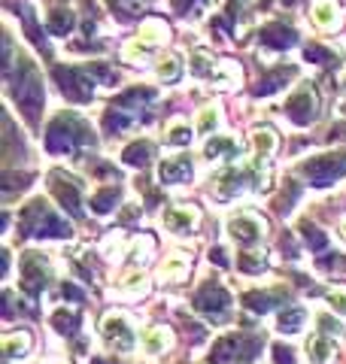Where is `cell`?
I'll return each instance as SVG.
<instances>
[{
	"instance_id": "cell-22",
	"label": "cell",
	"mask_w": 346,
	"mask_h": 364,
	"mask_svg": "<svg viewBox=\"0 0 346 364\" xmlns=\"http://www.w3.org/2000/svg\"><path fill=\"white\" fill-rule=\"evenodd\" d=\"M304 237H307L310 249H316V252H322V249H325V234L316 231L313 225H304Z\"/></svg>"
},
{
	"instance_id": "cell-3",
	"label": "cell",
	"mask_w": 346,
	"mask_h": 364,
	"mask_svg": "<svg viewBox=\"0 0 346 364\" xmlns=\"http://www.w3.org/2000/svg\"><path fill=\"white\" fill-rule=\"evenodd\" d=\"M49 277H52V270H49V264H46V258L40 252L21 255V289H25L31 298H37V294L49 286Z\"/></svg>"
},
{
	"instance_id": "cell-26",
	"label": "cell",
	"mask_w": 346,
	"mask_h": 364,
	"mask_svg": "<svg viewBox=\"0 0 346 364\" xmlns=\"http://www.w3.org/2000/svg\"><path fill=\"white\" fill-rule=\"evenodd\" d=\"M331 304H334V310L346 316V291H331Z\"/></svg>"
},
{
	"instance_id": "cell-31",
	"label": "cell",
	"mask_w": 346,
	"mask_h": 364,
	"mask_svg": "<svg viewBox=\"0 0 346 364\" xmlns=\"http://www.w3.org/2000/svg\"><path fill=\"white\" fill-rule=\"evenodd\" d=\"M340 234H343V237H346V219H343V222H340Z\"/></svg>"
},
{
	"instance_id": "cell-23",
	"label": "cell",
	"mask_w": 346,
	"mask_h": 364,
	"mask_svg": "<svg viewBox=\"0 0 346 364\" xmlns=\"http://www.w3.org/2000/svg\"><path fill=\"white\" fill-rule=\"evenodd\" d=\"M125 161H128V164H146L149 161V146H131V149L128 152H125Z\"/></svg>"
},
{
	"instance_id": "cell-8",
	"label": "cell",
	"mask_w": 346,
	"mask_h": 364,
	"mask_svg": "<svg viewBox=\"0 0 346 364\" xmlns=\"http://www.w3.org/2000/svg\"><path fill=\"white\" fill-rule=\"evenodd\" d=\"M164 225L173 234H189L198 228V210L194 207H170L164 215Z\"/></svg>"
},
{
	"instance_id": "cell-14",
	"label": "cell",
	"mask_w": 346,
	"mask_h": 364,
	"mask_svg": "<svg viewBox=\"0 0 346 364\" xmlns=\"http://www.w3.org/2000/svg\"><path fill=\"white\" fill-rule=\"evenodd\" d=\"M189 176H192V161H189V158L164 161V167H161V179H164V182H186Z\"/></svg>"
},
{
	"instance_id": "cell-24",
	"label": "cell",
	"mask_w": 346,
	"mask_h": 364,
	"mask_svg": "<svg viewBox=\"0 0 346 364\" xmlns=\"http://www.w3.org/2000/svg\"><path fill=\"white\" fill-rule=\"evenodd\" d=\"M273 361L276 364H295V352L288 346H283V343H276L273 346Z\"/></svg>"
},
{
	"instance_id": "cell-21",
	"label": "cell",
	"mask_w": 346,
	"mask_h": 364,
	"mask_svg": "<svg viewBox=\"0 0 346 364\" xmlns=\"http://www.w3.org/2000/svg\"><path fill=\"white\" fill-rule=\"evenodd\" d=\"M143 343H146L149 352H164L170 346V334L164 331V328H152V331L143 337Z\"/></svg>"
},
{
	"instance_id": "cell-32",
	"label": "cell",
	"mask_w": 346,
	"mask_h": 364,
	"mask_svg": "<svg viewBox=\"0 0 346 364\" xmlns=\"http://www.w3.org/2000/svg\"><path fill=\"white\" fill-rule=\"evenodd\" d=\"M95 364H112V361H103V358H95Z\"/></svg>"
},
{
	"instance_id": "cell-13",
	"label": "cell",
	"mask_w": 346,
	"mask_h": 364,
	"mask_svg": "<svg viewBox=\"0 0 346 364\" xmlns=\"http://www.w3.org/2000/svg\"><path fill=\"white\" fill-rule=\"evenodd\" d=\"M310 358L316 364H334L337 361V346L328 337H313L310 340Z\"/></svg>"
},
{
	"instance_id": "cell-6",
	"label": "cell",
	"mask_w": 346,
	"mask_h": 364,
	"mask_svg": "<svg viewBox=\"0 0 346 364\" xmlns=\"http://www.w3.org/2000/svg\"><path fill=\"white\" fill-rule=\"evenodd\" d=\"M304 170L316 186H331L334 179L346 173V155H322L316 161H307Z\"/></svg>"
},
{
	"instance_id": "cell-7",
	"label": "cell",
	"mask_w": 346,
	"mask_h": 364,
	"mask_svg": "<svg viewBox=\"0 0 346 364\" xmlns=\"http://www.w3.org/2000/svg\"><path fill=\"white\" fill-rule=\"evenodd\" d=\"M164 33H167V28L161 25V21H149V25L140 31V37H137L134 43H128V49H125V58L134 61V58H137V52H143V49H152V46H158L161 40H164Z\"/></svg>"
},
{
	"instance_id": "cell-11",
	"label": "cell",
	"mask_w": 346,
	"mask_h": 364,
	"mask_svg": "<svg viewBox=\"0 0 346 364\" xmlns=\"http://www.w3.org/2000/svg\"><path fill=\"white\" fill-rule=\"evenodd\" d=\"M189 267H192V261H189V255L186 252H173L164 264H161V270H158V277L161 279H173V282H182L189 277Z\"/></svg>"
},
{
	"instance_id": "cell-30",
	"label": "cell",
	"mask_w": 346,
	"mask_h": 364,
	"mask_svg": "<svg viewBox=\"0 0 346 364\" xmlns=\"http://www.w3.org/2000/svg\"><path fill=\"white\" fill-rule=\"evenodd\" d=\"M64 294H67V298H76V301L83 298V291H79L76 286H64Z\"/></svg>"
},
{
	"instance_id": "cell-19",
	"label": "cell",
	"mask_w": 346,
	"mask_h": 364,
	"mask_svg": "<svg viewBox=\"0 0 346 364\" xmlns=\"http://www.w3.org/2000/svg\"><path fill=\"white\" fill-rule=\"evenodd\" d=\"M76 325H79V316L73 310H58L52 316V328L58 334H70V331H76Z\"/></svg>"
},
{
	"instance_id": "cell-15",
	"label": "cell",
	"mask_w": 346,
	"mask_h": 364,
	"mask_svg": "<svg viewBox=\"0 0 346 364\" xmlns=\"http://www.w3.org/2000/svg\"><path fill=\"white\" fill-rule=\"evenodd\" d=\"M337 6H334V0H316L313 4V21L319 28H334L337 25Z\"/></svg>"
},
{
	"instance_id": "cell-10",
	"label": "cell",
	"mask_w": 346,
	"mask_h": 364,
	"mask_svg": "<svg viewBox=\"0 0 346 364\" xmlns=\"http://www.w3.org/2000/svg\"><path fill=\"white\" fill-rule=\"evenodd\" d=\"M231 234L237 237V240H243V243H252V240H258V234L264 231V222L258 219V215H252V213H243V215H237V219H231Z\"/></svg>"
},
{
	"instance_id": "cell-28",
	"label": "cell",
	"mask_w": 346,
	"mask_h": 364,
	"mask_svg": "<svg viewBox=\"0 0 346 364\" xmlns=\"http://www.w3.org/2000/svg\"><path fill=\"white\" fill-rule=\"evenodd\" d=\"M170 140H173V143H189V131H186V128H177V131L170 134Z\"/></svg>"
},
{
	"instance_id": "cell-17",
	"label": "cell",
	"mask_w": 346,
	"mask_h": 364,
	"mask_svg": "<svg viewBox=\"0 0 346 364\" xmlns=\"http://www.w3.org/2000/svg\"><path fill=\"white\" fill-rule=\"evenodd\" d=\"M240 270L243 273H261L264 267H268V252H261V249H252V252H243L240 255Z\"/></svg>"
},
{
	"instance_id": "cell-1",
	"label": "cell",
	"mask_w": 346,
	"mask_h": 364,
	"mask_svg": "<svg viewBox=\"0 0 346 364\" xmlns=\"http://www.w3.org/2000/svg\"><path fill=\"white\" fill-rule=\"evenodd\" d=\"M21 234L28 237H67L70 225H67L55 210H49L43 200H33L31 207L21 213Z\"/></svg>"
},
{
	"instance_id": "cell-5",
	"label": "cell",
	"mask_w": 346,
	"mask_h": 364,
	"mask_svg": "<svg viewBox=\"0 0 346 364\" xmlns=\"http://www.w3.org/2000/svg\"><path fill=\"white\" fill-rule=\"evenodd\" d=\"M100 337H103V343H107L110 349H115V352H128L134 346L131 328H128V322H125L119 313H110L100 322Z\"/></svg>"
},
{
	"instance_id": "cell-25",
	"label": "cell",
	"mask_w": 346,
	"mask_h": 364,
	"mask_svg": "<svg viewBox=\"0 0 346 364\" xmlns=\"http://www.w3.org/2000/svg\"><path fill=\"white\" fill-rule=\"evenodd\" d=\"M234 152V146H231L228 140H213L210 146H206V155H228Z\"/></svg>"
},
{
	"instance_id": "cell-16",
	"label": "cell",
	"mask_w": 346,
	"mask_h": 364,
	"mask_svg": "<svg viewBox=\"0 0 346 364\" xmlns=\"http://www.w3.org/2000/svg\"><path fill=\"white\" fill-rule=\"evenodd\" d=\"M28 349H31V334L28 331H16V334L4 337V352L9 358H13V355H25Z\"/></svg>"
},
{
	"instance_id": "cell-4",
	"label": "cell",
	"mask_w": 346,
	"mask_h": 364,
	"mask_svg": "<svg viewBox=\"0 0 346 364\" xmlns=\"http://www.w3.org/2000/svg\"><path fill=\"white\" fill-rule=\"evenodd\" d=\"M194 306H198L201 313L210 316L213 322H219V318H225V316H228L231 298H228V291L219 286V282H204L201 291L194 294Z\"/></svg>"
},
{
	"instance_id": "cell-12",
	"label": "cell",
	"mask_w": 346,
	"mask_h": 364,
	"mask_svg": "<svg viewBox=\"0 0 346 364\" xmlns=\"http://www.w3.org/2000/svg\"><path fill=\"white\" fill-rule=\"evenodd\" d=\"M283 301H285L283 291H249V294H243V304L249 306V310H256V313H271Z\"/></svg>"
},
{
	"instance_id": "cell-9",
	"label": "cell",
	"mask_w": 346,
	"mask_h": 364,
	"mask_svg": "<svg viewBox=\"0 0 346 364\" xmlns=\"http://www.w3.org/2000/svg\"><path fill=\"white\" fill-rule=\"evenodd\" d=\"M52 191H55V198L61 200V207H64L67 213L79 215V188H76L64 173H55V176H52Z\"/></svg>"
},
{
	"instance_id": "cell-29",
	"label": "cell",
	"mask_w": 346,
	"mask_h": 364,
	"mask_svg": "<svg viewBox=\"0 0 346 364\" xmlns=\"http://www.w3.org/2000/svg\"><path fill=\"white\" fill-rule=\"evenodd\" d=\"M213 122H216V112H204V119H201V131H210V128H213Z\"/></svg>"
},
{
	"instance_id": "cell-2",
	"label": "cell",
	"mask_w": 346,
	"mask_h": 364,
	"mask_svg": "<svg viewBox=\"0 0 346 364\" xmlns=\"http://www.w3.org/2000/svg\"><path fill=\"white\" fill-rule=\"evenodd\" d=\"M261 349V337L252 334H228L216 343L210 361L213 364H246L256 358V352Z\"/></svg>"
},
{
	"instance_id": "cell-27",
	"label": "cell",
	"mask_w": 346,
	"mask_h": 364,
	"mask_svg": "<svg viewBox=\"0 0 346 364\" xmlns=\"http://www.w3.org/2000/svg\"><path fill=\"white\" fill-rule=\"evenodd\" d=\"M210 261H213V264H219V267H228L225 249H222V246H216V249H213V252H210Z\"/></svg>"
},
{
	"instance_id": "cell-18",
	"label": "cell",
	"mask_w": 346,
	"mask_h": 364,
	"mask_svg": "<svg viewBox=\"0 0 346 364\" xmlns=\"http://www.w3.org/2000/svg\"><path fill=\"white\" fill-rule=\"evenodd\" d=\"M304 318H307V313L301 310V306H295V310H285L283 316H280V331H285V334H295V331H301V325H304Z\"/></svg>"
},
{
	"instance_id": "cell-20",
	"label": "cell",
	"mask_w": 346,
	"mask_h": 364,
	"mask_svg": "<svg viewBox=\"0 0 346 364\" xmlns=\"http://www.w3.org/2000/svg\"><path fill=\"white\" fill-rule=\"evenodd\" d=\"M119 195H122V191L115 188V186L112 188H100L98 195H95V200H91V210H95V213H110L112 203L119 200Z\"/></svg>"
}]
</instances>
